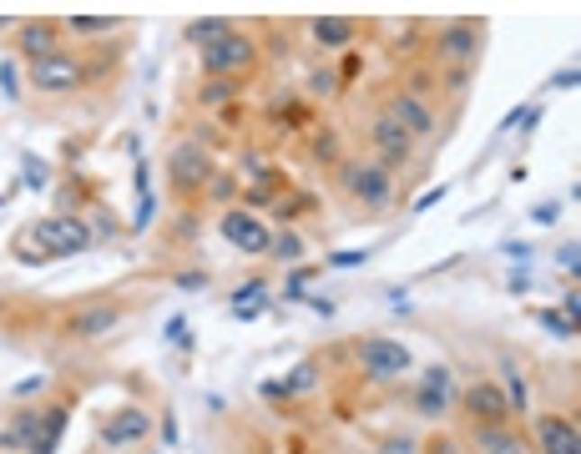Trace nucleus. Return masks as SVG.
<instances>
[{
	"label": "nucleus",
	"mask_w": 581,
	"mask_h": 454,
	"mask_svg": "<svg viewBox=\"0 0 581 454\" xmlns=\"http://www.w3.org/2000/svg\"><path fill=\"white\" fill-rule=\"evenodd\" d=\"M268 252L273 258H284V263H298V258H304V242H298V232H278Z\"/></svg>",
	"instance_id": "nucleus-24"
},
{
	"label": "nucleus",
	"mask_w": 581,
	"mask_h": 454,
	"mask_svg": "<svg viewBox=\"0 0 581 454\" xmlns=\"http://www.w3.org/2000/svg\"><path fill=\"white\" fill-rule=\"evenodd\" d=\"M476 449L480 454H526V440L505 424H476Z\"/></svg>",
	"instance_id": "nucleus-17"
},
{
	"label": "nucleus",
	"mask_w": 581,
	"mask_h": 454,
	"mask_svg": "<svg viewBox=\"0 0 581 454\" xmlns=\"http://www.w3.org/2000/svg\"><path fill=\"white\" fill-rule=\"evenodd\" d=\"M354 36H359V25L349 21V15H319V21H313V41H319L323 50L354 46Z\"/></svg>",
	"instance_id": "nucleus-16"
},
{
	"label": "nucleus",
	"mask_w": 581,
	"mask_h": 454,
	"mask_svg": "<svg viewBox=\"0 0 581 454\" xmlns=\"http://www.w3.org/2000/svg\"><path fill=\"white\" fill-rule=\"evenodd\" d=\"M556 313H561V318H571V323H576V318H581V298H576V293H567V298H561V308H556Z\"/></svg>",
	"instance_id": "nucleus-34"
},
{
	"label": "nucleus",
	"mask_w": 581,
	"mask_h": 454,
	"mask_svg": "<svg viewBox=\"0 0 581 454\" xmlns=\"http://www.w3.org/2000/svg\"><path fill=\"white\" fill-rule=\"evenodd\" d=\"M56 31H61L56 21H31V25H21V41H15V46H21V56L36 66V61H46L51 50H61L56 46Z\"/></svg>",
	"instance_id": "nucleus-15"
},
{
	"label": "nucleus",
	"mask_w": 581,
	"mask_h": 454,
	"mask_svg": "<svg viewBox=\"0 0 581 454\" xmlns=\"http://www.w3.org/2000/svg\"><path fill=\"white\" fill-rule=\"evenodd\" d=\"M197 96H203V106H222V101L238 96V81H203V91H197Z\"/></svg>",
	"instance_id": "nucleus-23"
},
{
	"label": "nucleus",
	"mask_w": 581,
	"mask_h": 454,
	"mask_svg": "<svg viewBox=\"0 0 581 454\" xmlns=\"http://www.w3.org/2000/svg\"><path fill=\"white\" fill-rule=\"evenodd\" d=\"M536 318H541V328H551L556 339H576V323H571V318H561L556 308H541Z\"/></svg>",
	"instance_id": "nucleus-25"
},
{
	"label": "nucleus",
	"mask_w": 581,
	"mask_h": 454,
	"mask_svg": "<svg viewBox=\"0 0 581 454\" xmlns=\"http://www.w3.org/2000/svg\"><path fill=\"white\" fill-rule=\"evenodd\" d=\"M480 50H486V31H480L476 21H450L435 36V56L455 71V81H460V76L480 61Z\"/></svg>",
	"instance_id": "nucleus-3"
},
{
	"label": "nucleus",
	"mask_w": 581,
	"mask_h": 454,
	"mask_svg": "<svg viewBox=\"0 0 581 454\" xmlns=\"http://www.w3.org/2000/svg\"><path fill=\"white\" fill-rule=\"evenodd\" d=\"M339 182H344L349 197L369 202V207H385V202L395 197V177H389V167H379V162H339Z\"/></svg>",
	"instance_id": "nucleus-6"
},
{
	"label": "nucleus",
	"mask_w": 581,
	"mask_h": 454,
	"mask_svg": "<svg viewBox=\"0 0 581 454\" xmlns=\"http://www.w3.org/2000/svg\"><path fill=\"white\" fill-rule=\"evenodd\" d=\"M556 213H561L556 202H541V207H536V222H556Z\"/></svg>",
	"instance_id": "nucleus-39"
},
{
	"label": "nucleus",
	"mask_w": 581,
	"mask_h": 454,
	"mask_svg": "<svg viewBox=\"0 0 581 454\" xmlns=\"http://www.w3.org/2000/svg\"><path fill=\"white\" fill-rule=\"evenodd\" d=\"M505 404H511V414H526V378L516 374V368L505 364Z\"/></svg>",
	"instance_id": "nucleus-22"
},
{
	"label": "nucleus",
	"mask_w": 581,
	"mask_h": 454,
	"mask_svg": "<svg viewBox=\"0 0 581 454\" xmlns=\"http://www.w3.org/2000/svg\"><path fill=\"white\" fill-rule=\"evenodd\" d=\"M102 444L106 449H132V444H142L147 434H152V414L147 409H137V404H127V409H112V414L102 419Z\"/></svg>",
	"instance_id": "nucleus-9"
},
{
	"label": "nucleus",
	"mask_w": 581,
	"mask_h": 454,
	"mask_svg": "<svg viewBox=\"0 0 581 454\" xmlns=\"http://www.w3.org/2000/svg\"><path fill=\"white\" fill-rule=\"evenodd\" d=\"M26 182H31V187H46V162L26 157Z\"/></svg>",
	"instance_id": "nucleus-31"
},
{
	"label": "nucleus",
	"mask_w": 581,
	"mask_h": 454,
	"mask_svg": "<svg viewBox=\"0 0 581 454\" xmlns=\"http://www.w3.org/2000/svg\"><path fill=\"white\" fill-rule=\"evenodd\" d=\"M0 308H5V298H0Z\"/></svg>",
	"instance_id": "nucleus-41"
},
{
	"label": "nucleus",
	"mask_w": 581,
	"mask_h": 454,
	"mask_svg": "<svg viewBox=\"0 0 581 454\" xmlns=\"http://www.w3.org/2000/svg\"><path fill=\"white\" fill-rule=\"evenodd\" d=\"M369 141H375L379 151V167H404L414 157V141L404 137L400 126L389 122V116H375V126H369Z\"/></svg>",
	"instance_id": "nucleus-14"
},
{
	"label": "nucleus",
	"mask_w": 581,
	"mask_h": 454,
	"mask_svg": "<svg viewBox=\"0 0 581 454\" xmlns=\"http://www.w3.org/2000/svg\"><path fill=\"white\" fill-rule=\"evenodd\" d=\"M222 36H232V25H228V21H218V15H207V21H193V25H187V41H193L197 50L218 46Z\"/></svg>",
	"instance_id": "nucleus-19"
},
{
	"label": "nucleus",
	"mask_w": 581,
	"mask_h": 454,
	"mask_svg": "<svg viewBox=\"0 0 581 454\" xmlns=\"http://www.w3.org/2000/svg\"><path fill=\"white\" fill-rule=\"evenodd\" d=\"M556 263H561V273L576 277V268H581V248H576V242H567V248L556 252Z\"/></svg>",
	"instance_id": "nucleus-29"
},
{
	"label": "nucleus",
	"mask_w": 581,
	"mask_h": 454,
	"mask_svg": "<svg viewBox=\"0 0 581 454\" xmlns=\"http://www.w3.org/2000/svg\"><path fill=\"white\" fill-rule=\"evenodd\" d=\"M0 86H5V96H21L15 91V66H0Z\"/></svg>",
	"instance_id": "nucleus-35"
},
{
	"label": "nucleus",
	"mask_w": 581,
	"mask_h": 454,
	"mask_svg": "<svg viewBox=\"0 0 581 454\" xmlns=\"http://www.w3.org/2000/svg\"><path fill=\"white\" fill-rule=\"evenodd\" d=\"M222 238H228L232 248H243V252H268L273 248V232L253 213H243V207L222 213Z\"/></svg>",
	"instance_id": "nucleus-12"
},
{
	"label": "nucleus",
	"mask_w": 581,
	"mask_h": 454,
	"mask_svg": "<svg viewBox=\"0 0 581 454\" xmlns=\"http://www.w3.org/2000/svg\"><path fill=\"white\" fill-rule=\"evenodd\" d=\"M440 197H445V187H435V192H425V197L414 202V213H425V207H435V202H440Z\"/></svg>",
	"instance_id": "nucleus-38"
},
{
	"label": "nucleus",
	"mask_w": 581,
	"mask_h": 454,
	"mask_svg": "<svg viewBox=\"0 0 581 454\" xmlns=\"http://www.w3.org/2000/svg\"><path fill=\"white\" fill-rule=\"evenodd\" d=\"M81 81H86V71H81V61L71 56V50H51L46 61L31 66V86H36V91H51V96L77 91Z\"/></svg>",
	"instance_id": "nucleus-8"
},
{
	"label": "nucleus",
	"mask_w": 581,
	"mask_h": 454,
	"mask_svg": "<svg viewBox=\"0 0 581 454\" xmlns=\"http://www.w3.org/2000/svg\"><path fill=\"white\" fill-rule=\"evenodd\" d=\"M168 339L177 343V349H187V318H172V323H168Z\"/></svg>",
	"instance_id": "nucleus-33"
},
{
	"label": "nucleus",
	"mask_w": 581,
	"mask_h": 454,
	"mask_svg": "<svg viewBox=\"0 0 581 454\" xmlns=\"http://www.w3.org/2000/svg\"><path fill=\"white\" fill-rule=\"evenodd\" d=\"M66 31H71V36H106V31H122V21H116V15H71Z\"/></svg>",
	"instance_id": "nucleus-20"
},
{
	"label": "nucleus",
	"mask_w": 581,
	"mask_h": 454,
	"mask_svg": "<svg viewBox=\"0 0 581 454\" xmlns=\"http://www.w3.org/2000/svg\"><path fill=\"white\" fill-rule=\"evenodd\" d=\"M359 368L364 378H375V384H389V378H404L414 368L410 349L395 339H385V333H375V339H359Z\"/></svg>",
	"instance_id": "nucleus-4"
},
{
	"label": "nucleus",
	"mask_w": 581,
	"mask_h": 454,
	"mask_svg": "<svg viewBox=\"0 0 581 454\" xmlns=\"http://www.w3.org/2000/svg\"><path fill=\"white\" fill-rule=\"evenodd\" d=\"M313 157H323V162H339V137H334V132H319V137H313Z\"/></svg>",
	"instance_id": "nucleus-26"
},
{
	"label": "nucleus",
	"mask_w": 581,
	"mask_h": 454,
	"mask_svg": "<svg viewBox=\"0 0 581 454\" xmlns=\"http://www.w3.org/2000/svg\"><path fill=\"white\" fill-rule=\"evenodd\" d=\"M369 252L364 248H344V252H329V268H359Z\"/></svg>",
	"instance_id": "nucleus-28"
},
{
	"label": "nucleus",
	"mask_w": 581,
	"mask_h": 454,
	"mask_svg": "<svg viewBox=\"0 0 581 454\" xmlns=\"http://www.w3.org/2000/svg\"><path fill=\"white\" fill-rule=\"evenodd\" d=\"M455 399H460V409H465V419H470V424H505V419H511V404H505L501 384H491V378L465 384Z\"/></svg>",
	"instance_id": "nucleus-7"
},
{
	"label": "nucleus",
	"mask_w": 581,
	"mask_h": 454,
	"mask_svg": "<svg viewBox=\"0 0 581 454\" xmlns=\"http://www.w3.org/2000/svg\"><path fill=\"white\" fill-rule=\"evenodd\" d=\"M31 238L41 242V252H46V258H77V252L91 248V227L81 222L77 213H56V217L31 222Z\"/></svg>",
	"instance_id": "nucleus-2"
},
{
	"label": "nucleus",
	"mask_w": 581,
	"mask_h": 454,
	"mask_svg": "<svg viewBox=\"0 0 581 454\" xmlns=\"http://www.w3.org/2000/svg\"><path fill=\"white\" fill-rule=\"evenodd\" d=\"M505 252H511L516 263H526V258H531V248H526V242H505Z\"/></svg>",
	"instance_id": "nucleus-40"
},
{
	"label": "nucleus",
	"mask_w": 581,
	"mask_h": 454,
	"mask_svg": "<svg viewBox=\"0 0 581 454\" xmlns=\"http://www.w3.org/2000/svg\"><path fill=\"white\" fill-rule=\"evenodd\" d=\"M313 374H319V368H313V364H298V368H294V378H288V384H278V389H284V394H294V389H309V384H313Z\"/></svg>",
	"instance_id": "nucleus-27"
},
{
	"label": "nucleus",
	"mask_w": 581,
	"mask_h": 454,
	"mask_svg": "<svg viewBox=\"0 0 581 454\" xmlns=\"http://www.w3.org/2000/svg\"><path fill=\"white\" fill-rule=\"evenodd\" d=\"M263 277H253V283H243V288H238V298H232V313L238 318H259V308H263Z\"/></svg>",
	"instance_id": "nucleus-21"
},
{
	"label": "nucleus",
	"mask_w": 581,
	"mask_h": 454,
	"mask_svg": "<svg viewBox=\"0 0 581 454\" xmlns=\"http://www.w3.org/2000/svg\"><path fill=\"white\" fill-rule=\"evenodd\" d=\"M385 116L395 126H400L410 141H425V137H435V112H430L425 101L414 96V91H395L389 96V106H385Z\"/></svg>",
	"instance_id": "nucleus-10"
},
{
	"label": "nucleus",
	"mask_w": 581,
	"mask_h": 454,
	"mask_svg": "<svg viewBox=\"0 0 581 454\" xmlns=\"http://www.w3.org/2000/svg\"><path fill=\"white\" fill-rule=\"evenodd\" d=\"M414 449H420V444H414L410 434H404V440H385V444H379V454H414Z\"/></svg>",
	"instance_id": "nucleus-30"
},
{
	"label": "nucleus",
	"mask_w": 581,
	"mask_h": 454,
	"mask_svg": "<svg viewBox=\"0 0 581 454\" xmlns=\"http://www.w3.org/2000/svg\"><path fill=\"white\" fill-rule=\"evenodd\" d=\"M168 182H172V192H182V197H193V192H203L207 182H213V157L203 151V141H182V147H172Z\"/></svg>",
	"instance_id": "nucleus-5"
},
{
	"label": "nucleus",
	"mask_w": 581,
	"mask_h": 454,
	"mask_svg": "<svg viewBox=\"0 0 581 454\" xmlns=\"http://www.w3.org/2000/svg\"><path fill=\"white\" fill-rule=\"evenodd\" d=\"M207 187H213V197H228V192H232V177H213Z\"/></svg>",
	"instance_id": "nucleus-37"
},
{
	"label": "nucleus",
	"mask_w": 581,
	"mask_h": 454,
	"mask_svg": "<svg viewBox=\"0 0 581 454\" xmlns=\"http://www.w3.org/2000/svg\"><path fill=\"white\" fill-rule=\"evenodd\" d=\"M177 288H207V273H182Z\"/></svg>",
	"instance_id": "nucleus-36"
},
{
	"label": "nucleus",
	"mask_w": 581,
	"mask_h": 454,
	"mask_svg": "<svg viewBox=\"0 0 581 454\" xmlns=\"http://www.w3.org/2000/svg\"><path fill=\"white\" fill-rule=\"evenodd\" d=\"M197 56H203L207 81H238L243 86V76H253V66H259V41L243 36V31H232V36H222L218 46L197 50Z\"/></svg>",
	"instance_id": "nucleus-1"
},
{
	"label": "nucleus",
	"mask_w": 581,
	"mask_h": 454,
	"mask_svg": "<svg viewBox=\"0 0 581 454\" xmlns=\"http://www.w3.org/2000/svg\"><path fill=\"white\" fill-rule=\"evenodd\" d=\"M116 323H122V308H116V303H91V308L66 318V333L81 339V343H96V339H106V333H116Z\"/></svg>",
	"instance_id": "nucleus-11"
},
{
	"label": "nucleus",
	"mask_w": 581,
	"mask_h": 454,
	"mask_svg": "<svg viewBox=\"0 0 581 454\" xmlns=\"http://www.w3.org/2000/svg\"><path fill=\"white\" fill-rule=\"evenodd\" d=\"M536 444L541 454H581V429L571 414H541L536 419Z\"/></svg>",
	"instance_id": "nucleus-13"
},
{
	"label": "nucleus",
	"mask_w": 581,
	"mask_h": 454,
	"mask_svg": "<svg viewBox=\"0 0 581 454\" xmlns=\"http://www.w3.org/2000/svg\"><path fill=\"white\" fill-rule=\"evenodd\" d=\"M420 394H430V399H440V404H455V374L445 364H430L425 374H420Z\"/></svg>",
	"instance_id": "nucleus-18"
},
{
	"label": "nucleus",
	"mask_w": 581,
	"mask_h": 454,
	"mask_svg": "<svg viewBox=\"0 0 581 454\" xmlns=\"http://www.w3.org/2000/svg\"><path fill=\"white\" fill-rule=\"evenodd\" d=\"M576 81H581V71H576V66H567V71H556V76H551V86H556V91L576 86Z\"/></svg>",
	"instance_id": "nucleus-32"
}]
</instances>
